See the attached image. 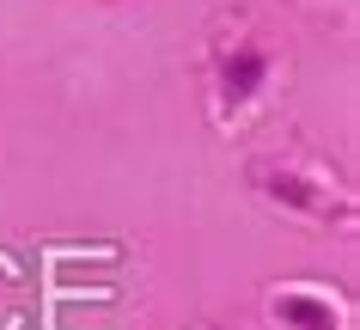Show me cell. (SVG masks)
I'll use <instances>...</instances> for the list:
<instances>
[{
	"label": "cell",
	"instance_id": "7a4b0ae2",
	"mask_svg": "<svg viewBox=\"0 0 360 330\" xmlns=\"http://www.w3.org/2000/svg\"><path fill=\"white\" fill-rule=\"evenodd\" d=\"M269 68H275V56H269L263 43H232L226 56H220V74H214V92H220V117H232V110H245L250 98L269 86Z\"/></svg>",
	"mask_w": 360,
	"mask_h": 330
},
{
	"label": "cell",
	"instance_id": "6da1fadb",
	"mask_svg": "<svg viewBox=\"0 0 360 330\" xmlns=\"http://www.w3.org/2000/svg\"><path fill=\"white\" fill-rule=\"evenodd\" d=\"M250 184H257V196L263 202H275L281 214H293V220H330V196H336V184H330V172H318V165H293V159H257L250 165Z\"/></svg>",
	"mask_w": 360,
	"mask_h": 330
},
{
	"label": "cell",
	"instance_id": "3957f363",
	"mask_svg": "<svg viewBox=\"0 0 360 330\" xmlns=\"http://www.w3.org/2000/svg\"><path fill=\"white\" fill-rule=\"evenodd\" d=\"M269 312H275L287 330H342V306L330 293H318V288H281L269 300Z\"/></svg>",
	"mask_w": 360,
	"mask_h": 330
}]
</instances>
